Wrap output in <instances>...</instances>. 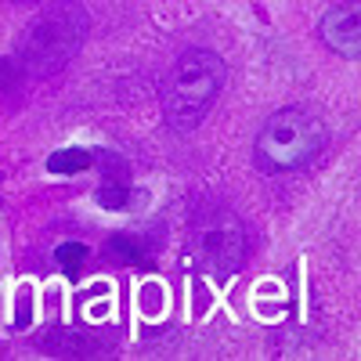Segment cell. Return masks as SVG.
I'll return each instance as SVG.
<instances>
[{
  "label": "cell",
  "mask_w": 361,
  "mask_h": 361,
  "mask_svg": "<svg viewBox=\"0 0 361 361\" xmlns=\"http://www.w3.org/2000/svg\"><path fill=\"white\" fill-rule=\"evenodd\" d=\"M87 166H90V152H83V148H62V152L47 159L51 173H83Z\"/></svg>",
  "instance_id": "obj_6"
},
{
  "label": "cell",
  "mask_w": 361,
  "mask_h": 361,
  "mask_svg": "<svg viewBox=\"0 0 361 361\" xmlns=\"http://www.w3.org/2000/svg\"><path fill=\"white\" fill-rule=\"evenodd\" d=\"M192 260L209 275H231L246 264V228L228 209H206L188 228Z\"/></svg>",
  "instance_id": "obj_4"
},
{
  "label": "cell",
  "mask_w": 361,
  "mask_h": 361,
  "mask_svg": "<svg viewBox=\"0 0 361 361\" xmlns=\"http://www.w3.org/2000/svg\"><path fill=\"white\" fill-rule=\"evenodd\" d=\"M325 137H329V127L314 109L289 105V109H279L260 127L257 145H253V159L264 173L300 170L322 152Z\"/></svg>",
  "instance_id": "obj_3"
},
{
  "label": "cell",
  "mask_w": 361,
  "mask_h": 361,
  "mask_svg": "<svg viewBox=\"0 0 361 361\" xmlns=\"http://www.w3.org/2000/svg\"><path fill=\"white\" fill-rule=\"evenodd\" d=\"M322 44L336 51L340 58H357L361 54V4L357 0H343V4L329 8L318 22Z\"/></svg>",
  "instance_id": "obj_5"
},
{
  "label": "cell",
  "mask_w": 361,
  "mask_h": 361,
  "mask_svg": "<svg viewBox=\"0 0 361 361\" xmlns=\"http://www.w3.org/2000/svg\"><path fill=\"white\" fill-rule=\"evenodd\" d=\"M228 80L224 58L217 51L192 47L173 62V69L163 80V119L177 134H188L202 123L209 105L217 102L221 87Z\"/></svg>",
  "instance_id": "obj_1"
},
{
  "label": "cell",
  "mask_w": 361,
  "mask_h": 361,
  "mask_svg": "<svg viewBox=\"0 0 361 361\" xmlns=\"http://www.w3.org/2000/svg\"><path fill=\"white\" fill-rule=\"evenodd\" d=\"M87 246L83 243H62L58 246V253H54V260H58V267L66 271V275H73V271H80V264L87 260Z\"/></svg>",
  "instance_id": "obj_9"
},
{
  "label": "cell",
  "mask_w": 361,
  "mask_h": 361,
  "mask_svg": "<svg viewBox=\"0 0 361 361\" xmlns=\"http://www.w3.org/2000/svg\"><path fill=\"white\" fill-rule=\"evenodd\" d=\"M105 253H112L116 264H145V257H141L145 250H141L137 238H130V235H112Z\"/></svg>",
  "instance_id": "obj_8"
},
{
  "label": "cell",
  "mask_w": 361,
  "mask_h": 361,
  "mask_svg": "<svg viewBox=\"0 0 361 361\" xmlns=\"http://www.w3.org/2000/svg\"><path fill=\"white\" fill-rule=\"evenodd\" d=\"M11 4H40V0H11Z\"/></svg>",
  "instance_id": "obj_10"
},
{
  "label": "cell",
  "mask_w": 361,
  "mask_h": 361,
  "mask_svg": "<svg viewBox=\"0 0 361 361\" xmlns=\"http://www.w3.org/2000/svg\"><path fill=\"white\" fill-rule=\"evenodd\" d=\"M87 29H90V18L76 0H54L29 22L25 37L18 44V62L33 76L62 73L83 47Z\"/></svg>",
  "instance_id": "obj_2"
},
{
  "label": "cell",
  "mask_w": 361,
  "mask_h": 361,
  "mask_svg": "<svg viewBox=\"0 0 361 361\" xmlns=\"http://www.w3.org/2000/svg\"><path fill=\"white\" fill-rule=\"evenodd\" d=\"M94 199H98V206H105V209H123V206H130V185H127V180L105 177L102 185H98V192H94Z\"/></svg>",
  "instance_id": "obj_7"
}]
</instances>
